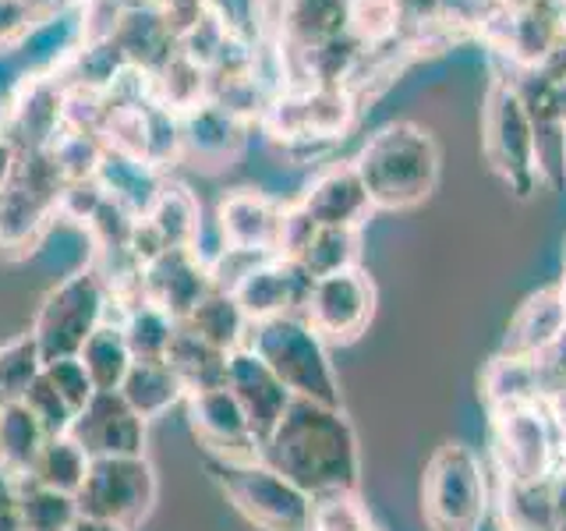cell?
Returning a JSON list of instances; mask_svg holds the SVG:
<instances>
[{"mask_svg": "<svg viewBox=\"0 0 566 531\" xmlns=\"http://www.w3.org/2000/svg\"><path fill=\"white\" fill-rule=\"evenodd\" d=\"M489 513L485 465L468 442H442L421 475V518L429 531H482Z\"/></svg>", "mask_w": 566, "mask_h": 531, "instance_id": "5b68a950", "label": "cell"}, {"mask_svg": "<svg viewBox=\"0 0 566 531\" xmlns=\"http://www.w3.org/2000/svg\"><path fill=\"white\" fill-rule=\"evenodd\" d=\"M117 326L124 333V341H128L135 362H167V351L174 344L177 330H181V323H177L170 312H164L146 298L124 312V323Z\"/></svg>", "mask_w": 566, "mask_h": 531, "instance_id": "4dcf8cb0", "label": "cell"}, {"mask_svg": "<svg viewBox=\"0 0 566 531\" xmlns=\"http://www.w3.org/2000/svg\"><path fill=\"white\" fill-rule=\"evenodd\" d=\"M43 376L53 383V389L67 400L71 412H82V407L93 400L96 386L88 379V372L78 358H57V362H43Z\"/></svg>", "mask_w": 566, "mask_h": 531, "instance_id": "f35d334b", "label": "cell"}, {"mask_svg": "<svg viewBox=\"0 0 566 531\" xmlns=\"http://www.w3.org/2000/svg\"><path fill=\"white\" fill-rule=\"evenodd\" d=\"M32 25L25 0H0V43H14Z\"/></svg>", "mask_w": 566, "mask_h": 531, "instance_id": "ab89813d", "label": "cell"}, {"mask_svg": "<svg viewBox=\"0 0 566 531\" xmlns=\"http://www.w3.org/2000/svg\"><path fill=\"white\" fill-rule=\"evenodd\" d=\"M40 368H43V358H40V347L32 341V333L0 347V407L25 400L32 379L40 376Z\"/></svg>", "mask_w": 566, "mask_h": 531, "instance_id": "d590c367", "label": "cell"}, {"mask_svg": "<svg viewBox=\"0 0 566 531\" xmlns=\"http://www.w3.org/2000/svg\"><path fill=\"white\" fill-rule=\"evenodd\" d=\"M248 121L223 111L220 103H199L195 111L181 114V156L199 159L209 167H227L244 146Z\"/></svg>", "mask_w": 566, "mask_h": 531, "instance_id": "7402d4cb", "label": "cell"}, {"mask_svg": "<svg viewBox=\"0 0 566 531\" xmlns=\"http://www.w3.org/2000/svg\"><path fill=\"white\" fill-rule=\"evenodd\" d=\"M181 326L227 354L248 347V333H252V323H248V315L241 312L238 298L220 288H212L199 305L181 319Z\"/></svg>", "mask_w": 566, "mask_h": 531, "instance_id": "cb8c5ba5", "label": "cell"}, {"mask_svg": "<svg viewBox=\"0 0 566 531\" xmlns=\"http://www.w3.org/2000/svg\"><path fill=\"white\" fill-rule=\"evenodd\" d=\"M262 465L291 478L312 500L329 492H358V433L344 407L294 397L262 442Z\"/></svg>", "mask_w": 566, "mask_h": 531, "instance_id": "6da1fadb", "label": "cell"}, {"mask_svg": "<svg viewBox=\"0 0 566 531\" xmlns=\"http://www.w3.org/2000/svg\"><path fill=\"white\" fill-rule=\"evenodd\" d=\"M227 389L241 404V412H244L248 425H252L259 447L270 439L276 421L283 418V412H287V404L294 400L291 389L273 376V368L265 365L252 347H241L230 354Z\"/></svg>", "mask_w": 566, "mask_h": 531, "instance_id": "e0dca14e", "label": "cell"}, {"mask_svg": "<svg viewBox=\"0 0 566 531\" xmlns=\"http://www.w3.org/2000/svg\"><path fill=\"white\" fill-rule=\"evenodd\" d=\"M297 209L305 212L315 227L361 230L376 206H371L361 174L350 159V164H329L326 170H318L312 177V185L305 188V195L297 199Z\"/></svg>", "mask_w": 566, "mask_h": 531, "instance_id": "ac0fdd59", "label": "cell"}, {"mask_svg": "<svg viewBox=\"0 0 566 531\" xmlns=\"http://www.w3.org/2000/svg\"><path fill=\"white\" fill-rule=\"evenodd\" d=\"M563 336H566V291L563 283H556V288H542L521 301V309L506 323L503 344L495 354L542 362L545 354H553L559 347Z\"/></svg>", "mask_w": 566, "mask_h": 531, "instance_id": "d6986e66", "label": "cell"}, {"mask_svg": "<svg viewBox=\"0 0 566 531\" xmlns=\"http://www.w3.org/2000/svg\"><path fill=\"white\" fill-rule=\"evenodd\" d=\"M78 518L75 496L18 478V524L22 531H71Z\"/></svg>", "mask_w": 566, "mask_h": 531, "instance_id": "d6a6232c", "label": "cell"}, {"mask_svg": "<svg viewBox=\"0 0 566 531\" xmlns=\"http://www.w3.org/2000/svg\"><path fill=\"white\" fill-rule=\"evenodd\" d=\"M88 475V457L71 436H50L46 447L35 457V465L29 471L32 482H40L46 489H57L75 496Z\"/></svg>", "mask_w": 566, "mask_h": 531, "instance_id": "e575fe53", "label": "cell"}, {"mask_svg": "<svg viewBox=\"0 0 566 531\" xmlns=\"http://www.w3.org/2000/svg\"><path fill=\"white\" fill-rule=\"evenodd\" d=\"M500 510L506 531H556V478H538V482L503 478Z\"/></svg>", "mask_w": 566, "mask_h": 531, "instance_id": "4316f807", "label": "cell"}, {"mask_svg": "<svg viewBox=\"0 0 566 531\" xmlns=\"http://www.w3.org/2000/svg\"><path fill=\"white\" fill-rule=\"evenodd\" d=\"M248 347L273 368V376L291 389V397L340 407V383L326 354V341L301 315L255 323L248 333Z\"/></svg>", "mask_w": 566, "mask_h": 531, "instance_id": "277c9868", "label": "cell"}, {"mask_svg": "<svg viewBox=\"0 0 566 531\" xmlns=\"http://www.w3.org/2000/svg\"><path fill=\"white\" fill-rule=\"evenodd\" d=\"M67 436L78 442L88 460L99 457H138L146 442V418L117 389H96L71 421Z\"/></svg>", "mask_w": 566, "mask_h": 531, "instance_id": "4fadbf2b", "label": "cell"}, {"mask_svg": "<svg viewBox=\"0 0 566 531\" xmlns=\"http://www.w3.org/2000/svg\"><path fill=\"white\" fill-rule=\"evenodd\" d=\"M106 305H111V288H106L99 270H78L61 280L43 298L32 326V341L40 347V358H78L88 336L106 323Z\"/></svg>", "mask_w": 566, "mask_h": 531, "instance_id": "ba28073f", "label": "cell"}, {"mask_svg": "<svg viewBox=\"0 0 566 531\" xmlns=\"http://www.w3.org/2000/svg\"><path fill=\"white\" fill-rule=\"evenodd\" d=\"M308 291H312V277L301 270L294 259L270 256L259 266H252L248 277L230 294L238 298L248 323L255 326V323H265V319L301 315Z\"/></svg>", "mask_w": 566, "mask_h": 531, "instance_id": "9a60e30c", "label": "cell"}, {"mask_svg": "<svg viewBox=\"0 0 566 531\" xmlns=\"http://www.w3.org/2000/svg\"><path fill=\"white\" fill-rule=\"evenodd\" d=\"M482 156L489 170L517 199H531L535 195L542 181L535 117H531V111L524 106L521 93L513 88L503 67H495L482 100Z\"/></svg>", "mask_w": 566, "mask_h": 531, "instance_id": "3957f363", "label": "cell"}, {"mask_svg": "<svg viewBox=\"0 0 566 531\" xmlns=\"http://www.w3.org/2000/svg\"><path fill=\"white\" fill-rule=\"evenodd\" d=\"M212 291L209 266L195 259L188 248H170L149 266H142V298L170 312L177 323Z\"/></svg>", "mask_w": 566, "mask_h": 531, "instance_id": "44dd1931", "label": "cell"}, {"mask_svg": "<svg viewBox=\"0 0 566 531\" xmlns=\"http://www.w3.org/2000/svg\"><path fill=\"white\" fill-rule=\"evenodd\" d=\"M46 429L40 425L29 407L18 400L0 407V468L14 478H29L35 457L46 447Z\"/></svg>", "mask_w": 566, "mask_h": 531, "instance_id": "83f0119b", "label": "cell"}, {"mask_svg": "<svg viewBox=\"0 0 566 531\" xmlns=\"http://www.w3.org/2000/svg\"><path fill=\"white\" fill-rule=\"evenodd\" d=\"M185 400H188L191 433L209 457H217V465H255V460H262V447L252 425H248L241 404L227 386L191 394Z\"/></svg>", "mask_w": 566, "mask_h": 531, "instance_id": "7c38bea8", "label": "cell"}, {"mask_svg": "<svg viewBox=\"0 0 566 531\" xmlns=\"http://www.w3.org/2000/svg\"><path fill=\"white\" fill-rule=\"evenodd\" d=\"M308 531H376L358 492H329L312 500V528Z\"/></svg>", "mask_w": 566, "mask_h": 531, "instance_id": "8d00e7d4", "label": "cell"}, {"mask_svg": "<svg viewBox=\"0 0 566 531\" xmlns=\"http://www.w3.org/2000/svg\"><path fill=\"white\" fill-rule=\"evenodd\" d=\"M358 235L361 230L354 227H315L308 241L301 244V252L294 256V262L312 280L354 270L358 266Z\"/></svg>", "mask_w": 566, "mask_h": 531, "instance_id": "1f68e13d", "label": "cell"}, {"mask_svg": "<svg viewBox=\"0 0 566 531\" xmlns=\"http://www.w3.org/2000/svg\"><path fill=\"white\" fill-rule=\"evenodd\" d=\"M283 212L270 195L255 188H234L227 191L217 206V230L223 248H238V252L252 256H280L283 244Z\"/></svg>", "mask_w": 566, "mask_h": 531, "instance_id": "5bb4252c", "label": "cell"}, {"mask_svg": "<svg viewBox=\"0 0 566 531\" xmlns=\"http://www.w3.org/2000/svg\"><path fill=\"white\" fill-rule=\"evenodd\" d=\"M167 365L174 368V376L181 379L185 394L191 397V394H206V389L227 386L230 354L206 344L202 336H195L181 326L167 351Z\"/></svg>", "mask_w": 566, "mask_h": 531, "instance_id": "d4e9b609", "label": "cell"}, {"mask_svg": "<svg viewBox=\"0 0 566 531\" xmlns=\"http://www.w3.org/2000/svg\"><path fill=\"white\" fill-rule=\"evenodd\" d=\"M217 475L230 503L259 531L312 528V496L301 492L291 478H283L262 460H255V465H217Z\"/></svg>", "mask_w": 566, "mask_h": 531, "instance_id": "9c48e42d", "label": "cell"}, {"mask_svg": "<svg viewBox=\"0 0 566 531\" xmlns=\"http://www.w3.org/2000/svg\"><path fill=\"white\" fill-rule=\"evenodd\" d=\"M280 53L301 58L350 32V0H273Z\"/></svg>", "mask_w": 566, "mask_h": 531, "instance_id": "ffe728a7", "label": "cell"}, {"mask_svg": "<svg viewBox=\"0 0 566 531\" xmlns=\"http://www.w3.org/2000/svg\"><path fill=\"white\" fill-rule=\"evenodd\" d=\"M142 220L156 230L159 241L167 248H188L191 252V244L202 235V206L181 185H170L159 191V199L153 202V209Z\"/></svg>", "mask_w": 566, "mask_h": 531, "instance_id": "f546056e", "label": "cell"}, {"mask_svg": "<svg viewBox=\"0 0 566 531\" xmlns=\"http://www.w3.org/2000/svg\"><path fill=\"white\" fill-rule=\"evenodd\" d=\"M29 412L40 418V425L46 429V436H67V429H71V421H75V412L67 407V400L53 389V383L43 376V368H40V376L32 379V386H29V394H25V400H22Z\"/></svg>", "mask_w": 566, "mask_h": 531, "instance_id": "74e56055", "label": "cell"}, {"mask_svg": "<svg viewBox=\"0 0 566 531\" xmlns=\"http://www.w3.org/2000/svg\"><path fill=\"white\" fill-rule=\"evenodd\" d=\"M482 397L489 412H500L510 404L545 400V365L531 358H506L495 354L482 372Z\"/></svg>", "mask_w": 566, "mask_h": 531, "instance_id": "484cf974", "label": "cell"}, {"mask_svg": "<svg viewBox=\"0 0 566 531\" xmlns=\"http://www.w3.org/2000/svg\"><path fill=\"white\" fill-rule=\"evenodd\" d=\"M78 362L85 365L88 379H93L96 389H120L124 376L132 368V351L128 341L117 323H103L93 336L85 341V347L78 351Z\"/></svg>", "mask_w": 566, "mask_h": 531, "instance_id": "836d02e7", "label": "cell"}, {"mask_svg": "<svg viewBox=\"0 0 566 531\" xmlns=\"http://www.w3.org/2000/svg\"><path fill=\"white\" fill-rule=\"evenodd\" d=\"M78 513L120 528L138 524L156 503V475L146 457H99L88 460V475L75 492Z\"/></svg>", "mask_w": 566, "mask_h": 531, "instance_id": "30bf717a", "label": "cell"}, {"mask_svg": "<svg viewBox=\"0 0 566 531\" xmlns=\"http://www.w3.org/2000/svg\"><path fill=\"white\" fill-rule=\"evenodd\" d=\"M88 43V32H85V4H75L61 14H50L32 22L18 40L11 43L14 58L22 61L25 75L32 82H43V79H57V71H64L75 53Z\"/></svg>", "mask_w": 566, "mask_h": 531, "instance_id": "2e32d148", "label": "cell"}, {"mask_svg": "<svg viewBox=\"0 0 566 531\" xmlns=\"http://www.w3.org/2000/svg\"><path fill=\"white\" fill-rule=\"evenodd\" d=\"M548 88H553V117H556L559 128L566 132V71Z\"/></svg>", "mask_w": 566, "mask_h": 531, "instance_id": "7bdbcfd3", "label": "cell"}, {"mask_svg": "<svg viewBox=\"0 0 566 531\" xmlns=\"http://www.w3.org/2000/svg\"><path fill=\"white\" fill-rule=\"evenodd\" d=\"M96 181H99L106 199H114L117 206H124L135 220L146 217V212L153 209V202L159 199V191H164L153 164H146V159H135V156L106 153V149H103V159L96 167Z\"/></svg>", "mask_w": 566, "mask_h": 531, "instance_id": "603a6c76", "label": "cell"}, {"mask_svg": "<svg viewBox=\"0 0 566 531\" xmlns=\"http://www.w3.org/2000/svg\"><path fill=\"white\" fill-rule=\"evenodd\" d=\"M371 315H376V283H371V277L361 266L312 280L305 309H301V319H305L326 344L358 341L368 330Z\"/></svg>", "mask_w": 566, "mask_h": 531, "instance_id": "8fae6325", "label": "cell"}, {"mask_svg": "<svg viewBox=\"0 0 566 531\" xmlns=\"http://www.w3.org/2000/svg\"><path fill=\"white\" fill-rule=\"evenodd\" d=\"M492 447L503 478L538 482L556 478L566 460V429L548 400L510 404L492 412Z\"/></svg>", "mask_w": 566, "mask_h": 531, "instance_id": "52a82bcc", "label": "cell"}, {"mask_svg": "<svg viewBox=\"0 0 566 531\" xmlns=\"http://www.w3.org/2000/svg\"><path fill=\"white\" fill-rule=\"evenodd\" d=\"M354 167L376 209H415L436 191L442 156L429 128L415 121H394L365 142Z\"/></svg>", "mask_w": 566, "mask_h": 531, "instance_id": "7a4b0ae2", "label": "cell"}, {"mask_svg": "<svg viewBox=\"0 0 566 531\" xmlns=\"http://www.w3.org/2000/svg\"><path fill=\"white\" fill-rule=\"evenodd\" d=\"M75 4H82V0H25L32 22H40V18H50V14H61V11L75 8Z\"/></svg>", "mask_w": 566, "mask_h": 531, "instance_id": "b9f144b4", "label": "cell"}, {"mask_svg": "<svg viewBox=\"0 0 566 531\" xmlns=\"http://www.w3.org/2000/svg\"><path fill=\"white\" fill-rule=\"evenodd\" d=\"M71 531H124V528L114 524V521H99V518H85V513H78L75 524H71Z\"/></svg>", "mask_w": 566, "mask_h": 531, "instance_id": "ee69618b", "label": "cell"}, {"mask_svg": "<svg viewBox=\"0 0 566 531\" xmlns=\"http://www.w3.org/2000/svg\"><path fill=\"white\" fill-rule=\"evenodd\" d=\"M0 132H4V117H0Z\"/></svg>", "mask_w": 566, "mask_h": 531, "instance_id": "f6af8a7d", "label": "cell"}, {"mask_svg": "<svg viewBox=\"0 0 566 531\" xmlns=\"http://www.w3.org/2000/svg\"><path fill=\"white\" fill-rule=\"evenodd\" d=\"M358 96L329 85H283L262 114L265 132L291 153H326L354 124Z\"/></svg>", "mask_w": 566, "mask_h": 531, "instance_id": "8992f818", "label": "cell"}, {"mask_svg": "<svg viewBox=\"0 0 566 531\" xmlns=\"http://www.w3.org/2000/svg\"><path fill=\"white\" fill-rule=\"evenodd\" d=\"M0 531H22L18 524V478L0 468Z\"/></svg>", "mask_w": 566, "mask_h": 531, "instance_id": "60d3db41", "label": "cell"}, {"mask_svg": "<svg viewBox=\"0 0 566 531\" xmlns=\"http://www.w3.org/2000/svg\"><path fill=\"white\" fill-rule=\"evenodd\" d=\"M117 394L128 400L142 418L164 415L167 407L177 400H185V386L174 376V368L167 362H132L128 376H124Z\"/></svg>", "mask_w": 566, "mask_h": 531, "instance_id": "f1b7e54d", "label": "cell"}]
</instances>
